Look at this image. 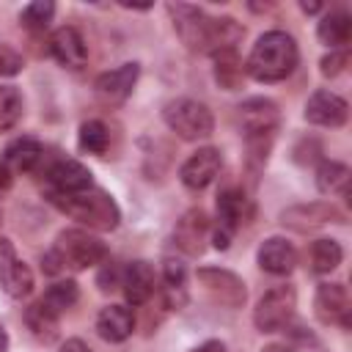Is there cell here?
<instances>
[{
  "label": "cell",
  "mask_w": 352,
  "mask_h": 352,
  "mask_svg": "<svg viewBox=\"0 0 352 352\" xmlns=\"http://www.w3.org/2000/svg\"><path fill=\"white\" fill-rule=\"evenodd\" d=\"M250 214H253V206L242 190L231 187L217 195V220H220V228H226L228 234L236 231L242 223H248Z\"/></svg>",
  "instance_id": "21"
},
{
  "label": "cell",
  "mask_w": 352,
  "mask_h": 352,
  "mask_svg": "<svg viewBox=\"0 0 352 352\" xmlns=\"http://www.w3.org/2000/svg\"><path fill=\"white\" fill-rule=\"evenodd\" d=\"M162 278H165V302L168 308H182L187 294H184V280H187V270L182 261L168 258L162 267Z\"/></svg>",
  "instance_id": "27"
},
{
  "label": "cell",
  "mask_w": 352,
  "mask_h": 352,
  "mask_svg": "<svg viewBox=\"0 0 352 352\" xmlns=\"http://www.w3.org/2000/svg\"><path fill=\"white\" fill-rule=\"evenodd\" d=\"M214 248H220V250L228 248V231H226V228H217V231H214Z\"/></svg>",
  "instance_id": "40"
},
{
  "label": "cell",
  "mask_w": 352,
  "mask_h": 352,
  "mask_svg": "<svg viewBox=\"0 0 352 352\" xmlns=\"http://www.w3.org/2000/svg\"><path fill=\"white\" fill-rule=\"evenodd\" d=\"M138 74H140V66L138 63H121L118 69H113V72H104V74H99L96 77V96L104 102V104H118V102H124L129 94H132V88H135V82H138Z\"/></svg>",
  "instance_id": "11"
},
{
  "label": "cell",
  "mask_w": 352,
  "mask_h": 352,
  "mask_svg": "<svg viewBox=\"0 0 352 352\" xmlns=\"http://www.w3.org/2000/svg\"><path fill=\"white\" fill-rule=\"evenodd\" d=\"M242 77H245V66H242V60L236 58V50H228V52H217V55H214V80H217L226 91L239 88Z\"/></svg>",
  "instance_id": "28"
},
{
  "label": "cell",
  "mask_w": 352,
  "mask_h": 352,
  "mask_svg": "<svg viewBox=\"0 0 352 352\" xmlns=\"http://www.w3.org/2000/svg\"><path fill=\"white\" fill-rule=\"evenodd\" d=\"M0 223H3V212H0Z\"/></svg>",
  "instance_id": "45"
},
{
  "label": "cell",
  "mask_w": 352,
  "mask_h": 352,
  "mask_svg": "<svg viewBox=\"0 0 352 352\" xmlns=\"http://www.w3.org/2000/svg\"><path fill=\"white\" fill-rule=\"evenodd\" d=\"M220 168H223V157H220L217 148H198L179 168V179H182V184L187 190H204V187H209L214 182Z\"/></svg>",
  "instance_id": "9"
},
{
  "label": "cell",
  "mask_w": 352,
  "mask_h": 352,
  "mask_svg": "<svg viewBox=\"0 0 352 352\" xmlns=\"http://www.w3.org/2000/svg\"><path fill=\"white\" fill-rule=\"evenodd\" d=\"M50 52L60 66H69V69H80L88 60L85 38L74 28H58L50 38Z\"/></svg>",
  "instance_id": "15"
},
{
  "label": "cell",
  "mask_w": 352,
  "mask_h": 352,
  "mask_svg": "<svg viewBox=\"0 0 352 352\" xmlns=\"http://www.w3.org/2000/svg\"><path fill=\"white\" fill-rule=\"evenodd\" d=\"M55 256L60 258L63 270L72 267V270H85V267H96V264H104L107 261V245L82 231V228H66L58 234L55 239Z\"/></svg>",
  "instance_id": "3"
},
{
  "label": "cell",
  "mask_w": 352,
  "mask_h": 352,
  "mask_svg": "<svg viewBox=\"0 0 352 352\" xmlns=\"http://www.w3.org/2000/svg\"><path fill=\"white\" fill-rule=\"evenodd\" d=\"M162 118L182 140H201V138H209L212 129H214L212 110L204 102L187 99V96H179V99L168 102L165 110H162Z\"/></svg>",
  "instance_id": "4"
},
{
  "label": "cell",
  "mask_w": 352,
  "mask_h": 352,
  "mask_svg": "<svg viewBox=\"0 0 352 352\" xmlns=\"http://www.w3.org/2000/svg\"><path fill=\"white\" fill-rule=\"evenodd\" d=\"M300 6H302V11H305V14H316V11L322 8L319 3H300Z\"/></svg>",
  "instance_id": "43"
},
{
  "label": "cell",
  "mask_w": 352,
  "mask_h": 352,
  "mask_svg": "<svg viewBox=\"0 0 352 352\" xmlns=\"http://www.w3.org/2000/svg\"><path fill=\"white\" fill-rule=\"evenodd\" d=\"M22 55L14 50V47H8V44H3L0 41V77H14V74H19L22 72Z\"/></svg>",
  "instance_id": "35"
},
{
  "label": "cell",
  "mask_w": 352,
  "mask_h": 352,
  "mask_svg": "<svg viewBox=\"0 0 352 352\" xmlns=\"http://www.w3.org/2000/svg\"><path fill=\"white\" fill-rule=\"evenodd\" d=\"M316 187L327 195H346L349 190V168L333 160H324L316 168Z\"/></svg>",
  "instance_id": "26"
},
{
  "label": "cell",
  "mask_w": 352,
  "mask_h": 352,
  "mask_svg": "<svg viewBox=\"0 0 352 352\" xmlns=\"http://www.w3.org/2000/svg\"><path fill=\"white\" fill-rule=\"evenodd\" d=\"M198 280L201 286L209 292L212 300H217L220 305L228 308H239L248 297V289L242 283L239 275H234L231 270H220V267H201L198 270Z\"/></svg>",
  "instance_id": "6"
},
{
  "label": "cell",
  "mask_w": 352,
  "mask_h": 352,
  "mask_svg": "<svg viewBox=\"0 0 352 352\" xmlns=\"http://www.w3.org/2000/svg\"><path fill=\"white\" fill-rule=\"evenodd\" d=\"M50 184L55 187L52 192H80V190L94 187V179H91V170L82 162H77V160H58L50 168Z\"/></svg>",
  "instance_id": "19"
},
{
  "label": "cell",
  "mask_w": 352,
  "mask_h": 352,
  "mask_svg": "<svg viewBox=\"0 0 352 352\" xmlns=\"http://www.w3.org/2000/svg\"><path fill=\"white\" fill-rule=\"evenodd\" d=\"M316 36L330 50L346 47V41L352 36V19H349V14L346 11H330V14H324L322 22H319V28H316Z\"/></svg>",
  "instance_id": "23"
},
{
  "label": "cell",
  "mask_w": 352,
  "mask_h": 352,
  "mask_svg": "<svg viewBox=\"0 0 352 352\" xmlns=\"http://www.w3.org/2000/svg\"><path fill=\"white\" fill-rule=\"evenodd\" d=\"M0 352H8V333L3 324H0Z\"/></svg>",
  "instance_id": "42"
},
{
  "label": "cell",
  "mask_w": 352,
  "mask_h": 352,
  "mask_svg": "<svg viewBox=\"0 0 352 352\" xmlns=\"http://www.w3.org/2000/svg\"><path fill=\"white\" fill-rule=\"evenodd\" d=\"M44 157V146L36 138H16L8 148H6V165L8 170H33L38 165V160Z\"/></svg>",
  "instance_id": "24"
},
{
  "label": "cell",
  "mask_w": 352,
  "mask_h": 352,
  "mask_svg": "<svg viewBox=\"0 0 352 352\" xmlns=\"http://www.w3.org/2000/svg\"><path fill=\"white\" fill-rule=\"evenodd\" d=\"M346 102L333 91H314L305 104V118L316 126H341L346 121Z\"/></svg>",
  "instance_id": "13"
},
{
  "label": "cell",
  "mask_w": 352,
  "mask_h": 352,
  "mask_svg": "<svg viewBox=\"0 0 352 352\" xmlns=\"http://www.w3.org/2000/svg\"><path fill=\"white\" fill-rule=\"evenodd\" d=\"M60 352H91V346L85 341H80V338H69V341H63Z\"/></svg>",
  "instance_id": "38"
},
{
  "label": "cell",
  "mask_w": 352,
  "mask_h": 352,
  "mask_svg": "<svg viewBox=\"0 0 352 352\" xmlns=\"http://www.w3.org/2000/svg\"><path fill=\"white\" fill-rule=\"evenodd\" d=\"M206 234H209V220L201 209H190L173 228V245L187 253V256H198L204 250V242H206Z\"/></svg>",
  "instance_id": "14"
},
{
  "label": "cell",
  "mask_w": 352,
  "mask_h": 352,
  "mask_svg": "<svg viewBox=\"0 0 352 352\" xmlns=\"http://www.w3.org/2000/svg\"><path fill=\"white\" fill-rule=\"evenodd\" d=\"M341 212L327 204V201H311V204H297L280 212V223L292 231H311L324 223H341Z\"/></svg>",
  "instance_id": "8"
},
{
  "label": "cell",
  "mask_w": 352,
  "mask_h": 352,
  "mask_svg": "<svg viewBox=\"0 0 352 352\" xmlns=\"http://www.w3.org/2000/svg\"><path fill=\"white\" fill-rule=\"evenodd\" d=\"M25 324L38 341H55V336H58V314L52 308H47L41 300H36L25 311Z\"/></svg>",
  "instance_id": "25"
},
{
  "label": "cell",
  "mask_w": 352,
  "mask_h": 352,
  "mask_svg": "<svg viewBox=\"0 0 352 352\" xmlns=\"http://www.w3.org/2000/svg\"><path fill=\"white\" fill-rule=\"evenodd\" d=\"M267 352H292V349H283V346H270Z\"/></svg>",
  "instance_id": "44"
},
{
  "label": "cell",
  "mask_w": 352,
  "mask_h": 352,
  "mask_svg": "<svg viewBox=\"0 0 352 352\" xmlns=\"http://www.w3.org/2000/svg\"><path fill=\"white\" fill-rule=\"evenodd\" d=\"M113 283H118V270H116L113 264H107V267L99 272V286H102V289H116Z\"/></svg>",
  "instance_id": "37"
},
{
  "label": "cell",
  "mask_w": 352,
  "mask_h": 352,
  "mask_svg": "<svg viewBox=\"0 0 352 352\" xmlns=\"http://www.w3.org/2000/svg\"><path fill=\"white\" fill-rule=\"evenodd\" d=\"M245 36V28L231 19V16H217V19H209V30H206V50L204 52H228L236 47V41Z\"/></svg>",
  "instance_id": "22"
},
{
  "label": "cell",
  "mask_w": 352,
  "mask_h": 352,
  "mask_svg": "<svg viewBox=\"0 0 352 352\" xmlns=\"http://www.w3.org/2000/svg\"><path fill=\"white\" fill-rule=\"evenodd\" d=\"M297 58H300V52H297L294 38L283 30H270V33L258 36V41L253 44L245 69L258 82H278L294 72Z\"/></svg>",
  "instance_id": "1"
},
{
  "label": "cell",
  "mask_w": 352,
  "mask_h": 352,
  "mask_svg": "<svg viewBox=\"0 0 352 352\" xmlns=\"http://www.w3.org/2000/svg\"><path fill=\"white\" fill-rule=\"evenodd\" d=\"M22 116V94L14 85H0V132L11 129Z\"/></svg>",
  "instance_id": "31"
},
{
  "label": "cell",
  "mask_w": 352,
  "mask_h": 352,
  "mask_svg": "<svg viewBox=\"0 0 352 352\" xmlns=\"http://www.w3.org/2000/svg\"><path fill=\"white\" fill-rule=\"evenodd\" d=\"M0 283L14 300H22L33 292V272L16 256L11 239H0Z\"/></svg>",
  "instance_id": "7"
},
{
  "label": "cell",
  "mask_w": 352,
  "mask_h": 352,
  "mask_svg": "<svg viewBox=\"0 0 352 352\" xmlns=\"http://www.w3.org/2000/svg\"><path fill=\"white\" fill-rule=\"evenodd\" d=\"M248 140V162L253 168H261L270 157V148H272V140H275V132H256V135H245Z\"/></svg>",
  "instance_id": "34"
},
{
  "label": "cell",
  "mask_w": 352,
  "mask_h": 352,
  "mask_svg": "<svg viewBox=\"0 0 352 352\" xmlns=\"http://www.w3.org/2000/svg\"><path fill=\"white\" fill-rule=\"evenodd\" d=\"M314 311L319 316V322L330 324V322H341L344 327H349V294L341 283H322L316 289L314 297Z\"/></svg>",
  "instance_id": "12"
},
{
  "label": "cell",
  "mask_w": 352,
  "mask_h": 352,
  "mask_svg": "<svg viewBox=\"0 0 352 352\" xmlns=\"http://www.w3.org/2000/svg\"><path fill=\"white\" fill-rule=\"evenodd\" d=\"M50 204L94 231H113L121 220L116 201L96 187L80 190V192H50Z\"/></svg>",
  "instance_id": "2"
},
{
  "label": "cell",
  "mask_w": 352,
  "mask_h": 352,
  "mask_svg": "<svg viewBox=\"0 0 352 352\" xmlns=\"http://www.w3.org/2000/svg\"><path fill=\"white\" fill-rule=\"evenodd\" d=\"M77 297H80V292H77V283H74V280H58V283H52V286L44 292L41 302H44L47 308H52L55 314H60V311L72 308V305L77 302Z\"/></svg>",
  "instance_id": "30"
},
{
  "label": "cell",
  "mask_w": 352,
  "mask_h": 352,
  "mask_svg": "<svg viewBox=\"0 0 352 352\" xmlns=\"http://www.w3.org/2000/svg\"><path fill=\"white\" fill-rule=\"evenodd\" d=\"M294 305H297V294H294V286L289 283H280V286H272L270 292L261 294V300L256 302V311H253V322L261 333H275L280 327L289 324L292 314H294Z\"/></svg>",
  "instance_id": "5"
},
{
  "label": "cell",
  "mask_w": 352,
  "mask_h": 352,
  "mask_svg": "<svg viewBox=\"0 0 352 352\" xmlns=\"http://www.w3.org/2000/svg\"><path fill=\"white\" fill-rule=\"evenodd\" d=\"M239 121L245 135L256 132H275L278 129V107L270 99H248L239 104Z\"/></svg>",
  "instance_id": "20"
},
{
  "label": "cell",
  "mask_w": 352,
  "mask_h": 352,
  "mask_svg": "<svg viewBox=\"0 0 352 352\" xmlns=\"http://www.w3.org/2000/svg\"><path fill=\"white\" fill-rule=\"evenodd\" d=\"M168 11L173 14V28L176 33L182 36V41L195 50V52H204L206 50V30H209V16L195 8V6H184V3H176V6H168Z\"/></svg>",
  "instance_id": "10"
},
{
  "label": "cell",
  "mask_w": 352,
  "mask_h": 352,
  "mask_svg": "<svg viewBox=\"0 0 352 352\" xmlns=\"http://www.w3.org/2000/svg\"><path fill=\"white\" fill-rule=\"evenodd\" d=\"M11 187V170L6 162H0V190H8Z\"/></svg>",
  "instance_id": "41"
},
{
  "label": "cell",
  "mask_w": 352,
  "mask_h": 352,
  "mask_svg": "<svg viewBox=\"0 0 352 352\" xmlns=\"http://www.w3.org/2000/svg\"><path fill=\"white\" fill-rule=\"evenodd\" d=\"M52 14H55V6H52L50 0H33V3H28V6L22 8L19 19H22V25H25L28 30H44V28L50 25Z\"/></svg>",
  "instance_id": "33"
},
{
  "label": "cell",
  "mask_w": 352,
  "mask_h": 352,
  "mask_svg": "<svg viewBox=\"0 0 352 352\" xmlns=\"http://www.w3.org/2000/svg\"><path fill=\"white\" fill-rule=\"evenodd\" d=\"M256 258H258V267H261L264 272H270V275H289V272L294 270V264H297L294 248H292L286 239H280V236L264 239Z\"/></svg>",
  "instance_id": "18"
},
{
  "label": "cell",
  "mask_w": 352,
  "mask_h": 352,
  "mask_svg": "<svg viewBox=\"0 0 352 352\" xmlns=\"http://www.w3.org/2000/svg\"><path fill=\"white\" fill-rule=\"evenodd\" d=\"M344 66H346V50H333L330 55L322 58V74L324 77H336Z\"/></svg>",
  "instance_id": "36"
},
{
  "label": "cell",
  "mask_w": 352,
  "mask_h": 352,
  "mask_svg": "<svg viewBox=\"0 0 352 352\" xmlns=\"http://www.w3.org/2000/svg\"><path fill=\"white\" fill-rule=\"evenodd\" d=\"M96 330L104 341L121 344L132 336L135 330V314L126 305H104L96 316Z\"/></svg>",
  "instance_id": "17"
},
{
  "label": "cell",
  "mask_w": 352,
  "mask_h": 352,
  "mask_svg": "<svg viewBox=\"0 0 352 352\" xmlns=\"http://www.w3.org/2000/svg\"><path fill=\"white\" fill-rule=\"evenodd\" d=\"M341 245L336 242V239H316L314 245H311V267H314V272H319V275H327V272H333L338 264H341Z\"/></svg>",
  "instance_id": "29"
},
{
  "label": "cell",
  "mask_w": 352,
  "mask_h": 352,
  "mask_svg": "<svg viewBox=\"0 0 352 352\" xmlns=\"http://www.w3.org/2000/svg\"><path fill=\"white\" fill-rule=\"evenodd\" d=\"M192 352H226V346L220 341H204L201 346H195Z\"/></svg>",
  "instance_id": "39"
},
{
  "label": "cell",
  "mask_w": 352,
  "mask_h": 352,
  "mask_svg": "<svg viewBox=\"0 0 352 352\" xmlns=\"http://www.w3.org/2000/svg\"><path fill=\"white\" fill-rule=\"evenodd\" d=\"M107 143H110V135H107V126L102 121H85L80 126V148L88 151V154H104L107 151Z\"/></svg>",
  "instance_id": "32"
},
{
  "label": "cell",
  "mask_w": 352,
  "mask_h": 352,
  "mask_svg": "<svg viewBox=\"0 0 352 352\" xmlns=\"http://www.w3.org/2000/svg\"><path fill=\"white\" fill-rule=\"evenodd\" d=\"M121 286H124V297L129 305H143L151 300L154 294V270L148 261H132L126 264L124 275H121Z\"/></svg>",
  "instance_id": "16"
}]
</instances>
